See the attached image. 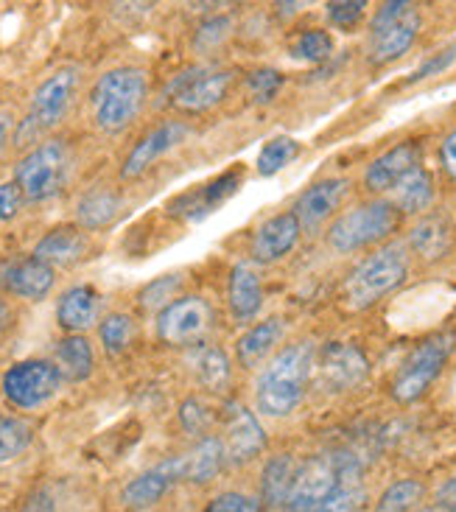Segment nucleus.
I'll list each match as a JSON object with an SVG mask.
<instances>
[{
	"mask_svg": "<svg viewBox=\"0 0 456 512\" xmlns=\"http://www.w3.org/2000/svg\"><path fill=\"white\" fill-rule=\"evenodd\" d=\"M317 373L322 387L331 389V392H345V389L359 387L370 373V364H367V356L356 345L331 342L322 350Z\"/></svg>",
	"mask_w": 456,
	"mask_h": 512,
	"instance_id": "dca6fc26",
	"label": "nucleus"
},
{
	"mask_svg": "<svg viewBox=\"0 0 456 512\" xmlns=\"http://www.w3.org/2000/svg\"><path fill=\"white\" fill-rule=\"evenodd\" d=\"M56 283L54 266L37 261L34 255L20 258V261H9L0 269V286L20 297V300H31V303H40L45 300Z\"/></svg>",
	"mask_w": 456,
	"mask_h": 512,
	"instance_id": "6ab92c4d",
	"label": "nucleus"
},
{
	"mask_svg": "<svg viewBox=\"0 0 456 512\" xmlns=\"http://www.w3.org/2000/svg\"><path fill=\"white\" fill-rule=\"evenodd\" d=\"M300 152H303V146L297 140L289 138V135H277L258 154V174L261 177H275L277 171H283L291 160H297Z\"/></svg>",
	"mask_w": 456,
	"mask_h": 512,
	"instance_id": "72a5a7b5",
	"label": "nucleus"
},
{
	"mask_svg": "<svg viewBox=\"0 0 456 512\" xmlns=\"http://www.w3.org/2000/svg\"><path fill=\"white\" fill-rule=\"evenodd\" d=\"M185 462V482H196V485H208L210 479H216L219 471L227 462V448H224V440L219 437H205L199 440L191 454L182 457Z\"/></svg>",
	"mask_w": 456,
	"mask_h": 512,
	"instance_id": "c85d7f7f",
	"label": "nucleus"
},
{
	"mask_svg": "<svg viewBox=\"0 0 456 512\" xmlns=\"http://www.w3.org/2000/svg\"><path fill=\"white\" fill-rule=\"evenodd\" d=\"M180 423L188 434H199L205 440L210 426H213V412L199 398H188L180 406Z\"/></svg>",
	"mask_w": 456,
	"mask_h": 512,
	"instance_id": "79ce46f5",
	"label": "nucleus"
},
{
	"mask_svg": "<svg viewBox=\"0 0 456 512\" xmlns=\"http://www.w3.org/2000/svg\"><path fill=\"white\" fill-rule=\"evenodd\" d=\"M401 210L389 199H375L367 205L342 213L328 230V244L336 252H356L389 238L401 224Z\"/></svg>",
	"mask_w": 456,
	"mask_h": 512,
	"instance_id": "423d86ee",
	"label": "nucleus"
},
{
	"mask_svg": "<svg viewBox=\"0 0 456 512\" xmlns=\"http://www.w3.org/2000/svg\"><path fill=\"white\" fill-rule=\"evenodd\" d=\"M347 185L350 182L342 180V177H331V180H319L314 182L311 188H305L303 194L294 199V208L291 213L300 219L303 227H319L328 216L336 213V208L342 205V199L347 194Z\"/></svg>",
	"mask_w": 456,
	"mask_h": 512,
	"instance_id": "412c9836",
	"label": "nucleus"
},
{
	"mask_svg": "<svg viewBox=\"0 0 456 512\" xmlns=\"http://www.w3.org/2000/svg\"><path fill=\"white\" fill-rule=\"evenodd\" d=\"M20 512H56L54 493H51V490H45V487L34 490V493H31L26 501H23Z\"/></svg>",
	"mask_w": 456,
	"mask_h": 512,
	"instance_id": "de8ad7c7",
	"label": "nucleus"
},
{
	"mask_svg": "<svg viewBox=\"0 0 456 512\" xmlns=\"http://www.w3.org/2000/svg\"><path fill=\"white\" fill-rule=\"evenodd\" d=\"M286 336V319L269 317L252 325L235 345V356H238V364L244 370H258V367H266V361L272 359L277 353V347Z\"/></svg>",
	"mask_w": 456,
	"mask_h": 512,
	"instance_id": "5701e85b",
	"label": "nucleus"
},
{
	"mask_svg": "<svg viewBox=\"0 0 456 512\" xmlns=\"http://www.w3.org/2000/svg\"><path fill=\"white\" fill-rule=\"evenodd\" d=\"M409 275V255L403 244H387L350 272L345 280V303L353 311H364L375 305L389 291H395Z\"/></svg>",
	"mask_w": 456,
	"mask_h": 512,
	"instance_id": "20e7f679",
	"label": "nucleus"
},
{
	"mask_svg": "<svg viewBox=\"0 0 456 512\" xmlns=\"http://www.w3.org/2000/svg\"><path fill=\"white\" fill-rule=\"evenodd\" d=\"M364 468H367V459L356 448H333V451L305 459L294 473L286 512H303L342 487L361 485Z\"/></svg>",
	"mask_w": 456,
	"mask_h": 512,
	"instance_id": "f03ea898",
	"label": "nucleus"
},
{
	"mask_svg": "<svg viewBox=\"0 0 456 512\" xmlns=\"http://www.w3.org/2000/svg\"><path fill=\"white\" fill-rule=\"evenodd\" d=\"M62 384H65V378H62L54 361L26 359L12 364L3 373L0 389H3V398L12 403L14 409L34 412V409H40L48 401H54Z\"/></svg>",
	"mask_w": 456,
	"mask_h": 512,
	"instance_id": "1a4fd4ad",
	"label": "nucleus"
},
{
	"mask_svg": "<svg viewBox=\"0 0 456 512\" xmlns=\"http://www.w3.org/2000/svg\"><path fill=\"white\" fill-rule=\"evenodd\" d=\"M263 507L244 493H222L210 501L205 512H261Z\"/></svg>",
	"mask_w": 456,
	"mask_h": 512,
	"instance_id": "a18cd8bd",
	"label": "nucleus"
},
{
	"mask_svg": "<svg viewBox=\"0 0 456 512\" xmlns=\"http://www.w3.org/2000/svg\"><path fill=\"white\" fill-rule=\"evenodd\" d=\"M224 448H227V462L233 465H247L266 448V431L255 412H249L244 403H224Z\"/></svg>",
	"mask_w": 456,
	"mask_h": 512,
	"instance_id": "4468645a",
	"label": "nucleus"
},
{
	"mask_svg": "<svg viewBox=\"0 0 456 512\" xmlns=\"http://www.w3.org/2000/svg\"><path fill=\"white\" fill-rule=\"evenodd\" d=\"M417 31H420V14L412 3H403V0L384 3L370 23V34H373L370 62L387 65V62L401 59L415 45Z\"/></svg>",
	"mask_w": 456,
	"mask_h": 512,
	"instance_id": "9d476101",
	"label": "nucleus"
},
{
	"mask_svg": "<svg viewBox=\"0 0 456 512\" xmlns=\"http://www.w3.org/2000/svg\"><path fill=\"white\" fill-rule=\"evenodd\" d=\"M90 252V236L84 233L82 227H54L37 241L34 247V258L48 266H73L79 263Z\"/></svg>",
	"mask_w": 456,
	"mask_h": 512,
	"instance_id": "b1692460",
	"label": "nucleus"
},
{
	"mask_svg": "<svg viewBox=\"0 0 456 512\" xmlns=\"http://www.w3.org/2000/svg\"><path fill=\"white\" fill-rule=\"evenodd\" d=\"M241 182H244V171L241 168H230V171L219 174L216 180L205 182V185H199L194 191H185V194L177 196L168 205V213L174 219H182V222L188 224L202 222V219H208L210 213H216V210L222 208L227 199H233L238 194Z\"/></svg>",
	"mask_w": 456,
	"mask_h": 512,
	"instance_id": "ddd939ff",
	"label": "nucleus"
},
{
	"mask_svg": "<svg viewBox=\"0 0 456 512\" xmlns=\"http://www.w3.org/2000/svg\"><path fill=\"white\" fill-rule=\"evenodd\" d=\"M177 482H185V462H182V457L166 459V462H160V465H154L149 471L135 476L124 487L121 499H124L129 510H146V507H154L157 501L163 499Z\"/></svg>",
	"mask_w": 456,
	"mask_h": 512,
	"instance_id": "a211bd4d",
	"label": "nucleus"
},
{
	"mask_svg": "<svg viewBox=\"0 0 456 512\" xmlns=\"http://www.w3.org/2000/svg\"><path fill=\"white\" fill-rule=\"evenodd\" d=\"M280 87H283V76H280V70L261 68L249 73L247 93L252 96V101H258V104H269V101L277 96V90H280Z\"/></svg>",
	"mask_w": 456,
	"mask_h": 512,
	"instance_id": "a19ab883",
	"label": "nucleus"
},
{
	"mask_svg": "<svg viewBox=\"0 0 456 512\" xmlns=\"http://www.w3.org/2000/svg\"><path fill=\"white\" fill-rule=\"evenodd\" d=\"M426 496V485L417 479H401L395 485H389L384 490V496L378 499L375 512H409L415 510L417 504Z\"/></svg>",
	"mask_w": 456,
	"mask_h": 512,
	"instance_id": "c9c22d12",
	"label": "nucleus"
},
{
	"mask_svg": "<svg viewBox=\"0 0 456 512\" xmlns=\"http://www.w3.org/2000/svg\"><path fill=\"white\" fill-rule=\"evenodd\" d=\"M233 34V17L230 14H213L194 31V48L199 54H213L222 48L224 40Z\"/></svg>",
	"mask_w": 456,
	"mask_h": 512,
	"instance_id": "4c0bfd02",
	"label": "nucleus"
},
{
	"mask_svg": "<svg viewBox=\"0 0 456 512\" xmlns=\"http://www.w3.org/2000/svg\"><path fill=\"white\" fill-rule=\"evenodd\" d=\"M227 303L233 311L235 319H255L263 305V286L258 272L247 266V263H238L233 272H230V283H227Z\"/></svg>",
	"mask_w": 456,
	"mask_h": 512,
	"instance_id": "a878e982",
	"label": "nucleus"
},
{
	"mask_svg": "<svg viewBox=\"0 0 456 512\" xmlns=\"http://www.w3.org/2000/svg\"><path fill=\"white\" fill-rule=\"evenodd\" d=\"M76 90H79V68L54 70L34 90L26 118L14 129V146L26 149L31 143H37L45 132H51L68 115Z\"/></svg>",
	"mask_w": 456,
	"mask_h": 512,
	"instance_id": "39448f33",
	"label": "nucleus"
},
{
	"mask_svg": "<svg viewBox=\"0 0 456 512\" xmlns=\"http://www.w3.org/2000/svg\"><path fill=\"white\" fill-rule=\"evenodd\" d=\"M314 345L294 342L280 347L272 359L266 361L258 387H255V406L266 417L291 415L305 398L308 378L314 373Z\"/></svg>",
	"mask_w": 456,
	"mask_h": 512,
	"instance_id": "f257e3e1",
	"label": "nucleus"
},
{
	"mask_svg": "<svg viewBox=\"0 0 456 512\" xmlns=\"http://www.w3.org/2000/svg\"><path fill=\"white\" fill-rule=\"evenodd\" d=\"M230 84H233L230 70L196 65V68L182 70L180 76L168 84L166 98L174 110L196 115V112H208L210 107L222 104Z\"/></svg>",
	"mask_w": 456,
	"mask_h": 512,
	"instance_id": "9b49d317",
	"label": "nucleus"
},
{
	"mask_svg": "<svg viewBox=\"0 0 456 512\" xmlns=\"http://www.w3.org/2000/svg\"><path fill=\"white\" fill-rule=\"evenodd\" d=\"M415 168H420V149L415 143H401L395 149H389L381 157H375L373 163L364 171V188L381 194V191H392L403 177H409Z\"/></svg>",
	"mask_w": 456,
	"mask_h": 512,
	"instance_id": "4be33fe9",
	"label": "nucleus"
},
{
	"mask_svg": "<svg viewBox=\"0 0 456 512\" xmlns=\"http://www.w3.org/2000/svg\"><path fill=\"white\" fill-rule=\"evenodd\" d=\"M68 171V146L62 140H45L14 166V185L20 188L26 202H45L65 188Z\"/></svg>",
	"mask_w": 456,
	"mask_h": 512,
	"instance_id": "6e6552de",
	"label": "nucleus"
},
{
	"mask_svg": "<svg viewBox=\"0 0 456 512\" xmlns=\"http://www.w3.org/2000/svg\"><path fill=\"white\" fill-rule=\"evenodd\" d=\"M182 286V277L180 275H163L152 280L149 286H143L138 294V303L143 311H163L166 305H171L177 300V291Z\"/></svg>",
	"mask_w": 456,
	"mask_h": 512,
	"instance_id": "58836bf2",
	"label": "nucleus"
},
{
	"mask_svg": "<svg viewBox=\"0 0 456 512\" xmlns=\"http://www.w3.org/2000/svg\"><path fill=\"white\" fill-rule=\"evenodd\" d=\"M135 319L129 317V314H121V311H115V314H107V317L98 322V339H101V345L104 350L110 353V356H121L129 350V345L135 342Z\"/></svg>",
	"mask_w": 456,
	"mask_h": 512,
	"instance_id": "473e14b6",
	"label": "nucleus"
},
{
	"mask_svg": "<svg viewBox=\"0 0 456 512\" xmlns=\"http://www.w3.org/2000/svg\"><path fill=\"white\" fill-rule=\"evenodd\" d=\"M23 194L14 182H0V222H9L14 219L20 208H23Z\"/></svg>",
	"mask_w": 456,
	"mask_h": 512,
	"instance_id": "49530a36",
	"label": "nucleus"
},
{
	"mask_svg": "<svg viewBox=\"0 0 456 512\" xmlns=\"http://www.w3.org/2000/svg\"><path fill=\"white\" fill-rule=\"evenodd\" d=\"M437 501H440V507H445V510L456 512V476H454V479H448V482L440 487V493H437Z\"/></svg>",
	"mask_w": 456,
	"mask_h": 512,
	"instance_id": "8fccbe9b",
	"label": "nucleus"
},
{
	"mask_svg": "<svg viewBox=\"0 0 456 512\" xmlns=\"http://www.w3.org/2000/svg\"><path fill=\"white\" fill-rule=\"evenodd\" d=\"M294 473H297V465H294L291 454H277L266 462L261 476V507H269V510L286 507Z\"/></svg>",
	"mask_w": 456,
	"mask_h": 512,
	"instance_id": "cd10ccee",
	"label": "nucleus"
},
{
	"mask_svg": "<svg viewBox=\"0 0 456 512\" xmlns=\"http://www.w3.org/2000/svg\"><path fill=\"white\" fill-rule=\"evenodd\" d=\"M440 160H443L445 174L456 180V129L443 140V146H440Z\"/></svg>",
	"mask_w": 456,
	"mask_h": 512,
	"instance_id": "09e8293b",
	"label": "nucleus"
},
{
	"mask_svg": "<svg viewBox=\"0 0 456 512\" xmlns=\"http://www.w3.org/2000/svg\"><path fill=\"white\" fill-rule=\"evenodd\" d=\"M289 54L294 56V59H300V62H311V65L325 62V59H331L333 54V37L328 31H322V28L300 31V34L291 40Z\"/></svg>",
	"mask_w": 456,
	"mask_h": 512,
	"instance_id": "f704fd0d",
	"label": "nucleus"
},
{
	"mask_svg": "<svg viewBox=\"0 0 456 512\" xmlns=\"http://www.w3.org/2000/svg\"><path fill=\"white\" fill-rule=\"evenodd\" d=\"M417 512H451V510H445V507H440V504H437V507H426V510H417Z\"/></svg>",
	"mask_w": 456,
	"mask_h": 512,
	"instance_id": "864d4df0",
	"label": "nucleus"
},
{
	"mask_svg": "<svg viewBox=\"0 0 456 512\" xmlns=\"http://www.w3.org/2000/svg\"><path fill=\"white\" fill-rule=\"evenodd\" d=\"M191 135V126L185 121H163L160 126H154L152 132H146L143 138L135 143V149L129 152V157L121 166V180H138L149 168L166 157L168 152H174L180 143H185Z\"/></svg>",
	"mask_w": 456,
	"mask_h": 512,
	"instance_id": "2eb2a0df",
	"label": "nucleus"
},
{
	"mask_svg": "<svg viewBox=\"0 0 456 512\" xmlns=\"http://www.w3.org/2000/svg\"><path fill=\"white\" fill-rule=\"evenodd\" d=\"M188 361H191V370H194L196 381H199L202 387H227V381H230V359H227V353H224L222 347L199 342V345H194V350H191Z\"/></svg>",
	"mask_w": 456,
	"mask_h": 512,
	"instance_id": "c756f323",
	"label": "nucleus"
},
{
	"mask_svg": "<svg viewBox=\"0 0 456 512\" xmlns=\"http://www.w3.org/2000/svg\"><path fill=\"white\" fill-rule=\"evenodd\" d=\"M34 440V429L14 415H0V462L20 457Z\"/></svg>",
	"mask_w": 456,
	"mask_h": 512,
	"instance_id": "e433bc0d",
	"label": "nucleus"
},
{
	"mask_svg": "<svg viewBox=\"0 0 456 512\" xmlns=\"http://www.w3.org/2000/svg\"><path fill=\"white\" fill-rule=\"evenodd\" d=\"M101 305L104 297L96 286L90 283H76L59 294L56 300V322L65 333L90 331L96 322H101Z\"/></svg>",
	"mask_w": 456,
	"mask_h": 512,
	"instance_id": "aec40b11",
	"label": "nucleus"
},
{
	"mask_svg": "<svg viewBox=\"0 0 456 512\" xmlns=\"http://www.w3.org/2000/svg\"><path fill=\"white\" fill-rule=\"evenodd\" d=\"M124 210V199L112 188H93L76 205V222L82 230H104Z\"/></svg>",
	"mask_w": 456,
	"mask_h": 512,
	"instance_id": "bb28decb",
	"label": "nucleus"
},
{
	"mask_svg": "<svg viewBox=\"0 0 456 512\" xmlns=\"http://www.w3.org/2000/svg\"><path fill=\"white\" fill-rule=\"evenodd\" d=\"M12 129H17L12 121V115H9V112H0V152L6 149V143L12 138Z\"/></svg>",
	"mask_w": 456,
	"mask_h": 512,
	"instance_id": "3c124183",
	"label": "nucleus"
},
{
	"mask_svg": "<svg viewBox=\"0 0 456 512\" xmlns=\"http://www.w3.org/2000/svg\"><path fill=\"white\" fill-rule=\"evenodd\" d=\"M54 364L59 367L65 381H73V384L87 381L93 375V367H96V353H93L90 339L82 333L62 336L54 347Z\"/></svg>",
	"mask_w": 456,
	"mask_h": 512,
	"instance_id": "393cba45",
	"label": "nucleus"
},
{
	"mask_svg": "<svg viewBox=\"0 0 456 512\" xmlns=\"http://www.w3.org/2000/svg\"><path fill=\"white\" fill-rule=\"evenodd\" d=\"M367 3L364 0H333L325 6V14L336 28H353L364 17Z\"/></svg>",
	"mask_w": 456,
	"mask_h": 512,
	"instance_id": "c03bdc74",
	"label": "nucleus"
},
{
	"mask_svg": "<svg viewBox=\"0 0 456 512\" xmlns=\"http://www.w3.org/2000/svg\"><path fill=\"white\" fill-rule=\"evenodd\" d=\"M213 328V305L199 294H185L157 314V339L163 345L194 347Z\"/></svg>",
	"mask_w": 456,
	"mask_h": 512,
	"instance_id": "f8f14e48",
	"label": "nucleus"
},
{
	"mask_svg": "<svg viewBox=\"0 0 456 512\" xmlns=\"http://www.w3.org/2000/svg\"><path fill=\"white\" fill-rule=\"evenodd\" d=\"M434 202V180L426 168H415L392 188V205L401 213H423Z\"/></svg>",
	"mask_w": 456,
	"mask_h": 512,
	"instance_id": "7c9ffc66",
	"label": "nucleus"
},
{
	"mask_svg": "<svg viewBox=\"0 0 456 512\" xmlns=\"http://www.w3.org/2000/svg\"><path fill=\"white\" fill-rule=\"evenodd\" d=\"M149 98V76L143 68H112L90 90L93 124L101 132H121L138 118Z\"/></svg>",
	"mask_w": 456,
	"mask_h": 512,
	"instance_id": "7ed1b4c3",
	"label": "nucleus"
},
{
	"mask_svg": "<svg viewBox=\"0 0 456 512\" xmlns=\"http://www.w3.org/2000/svg\"><path fill=\"white\" fill-rule=\"evenodd\" d=\"M456 62V42H451V45H445V48H440L437 54H431L420 68L409 76V84H417V82H426V79H431V76H440V73H445V70L451 68Z\"/></svg>",
	"mask_w": 456,
	"mask_h": 512,
	"instance_id": "37998d69",
	"label": "nucleus"
},
{
	"mask_svg": "<svg viewBox=\"0 0 456 512\" xmlns=\"http://www.w3.org/2000/svg\"><path fill=\"white\" fill-rule=\"evenodd\" d=\"M12 319H14V311L12 305L6 303V300H0V336L12 328Z\"/></svg>",
	"mask_w": 456,
	"mask_h": 512,
	"instance_id": "603ef678",
	"label": "nucleus"
},
{
	"mask_svg": "<svg viewBox=\"0 0 456 512\" xmlns=\"http://www.w3.org/2000/svg\"><path fill=\"white\" fill-rule=\"evenodd\" d=\"M364 501H367V490L361 485H350L336 490L333 496L317 501L314 507H308L303 512H359L364 507Z\"/></svg>",
	"mask_w": 456,
	"mask_h": 512,
	"instance_id": "ea45409f",
	"label": "nucleus"
},
{
	"mask_svg": "<svg viewBox=\"0 0 456 512\" xmlns=\"http://www.w3.org/2000/svg\"><path fill=\"white\" fill-rule=\"evenodd\" d=\"M454 333H431L403 359L401 370L392 378V398L398 403H415L440 378L454 353Z\"/></svg>",
	"mask_w": 456,
	"mask_h": 512,
	"instance_id": "0eeeda50",
	"label": "nucleus"
},
{
	"mask_svg": "<svg viewBox=\"0 0 456 512\" xmlns=\"http://www.w3.org/2000/svg\"><path fill=\"white\" fill-rule=\"evenodd\" d=\"M409 244L417 255L423 258H443L448 244H451V233H448V222L443 216H429L417 224L409 236Z\"/></svg>",
	"mask_w": 456,
	"mask_h": 512,
	"instance_id": "2f4dec72",
	"label": "nucleus"
},
{
	"mask_svg": "<svg viewBox=\"0 0 456 512\" xmlns=\"http://www.w3.org/2000/svg\"><path fill=\"white\" fill-rule=\"evenodd\" d=\"M300 233H303V224H300V219H297L291 210H283V213L269 216V219L255 230V236H252V244H249V255H252V261L255 263L283 261V258L297 247Z\"/></svg>",
	"mask_w": 456,
	"mask_h": 512,
	"instance_id": "f3484780",
	"label": "nucleus"
}]
</instances>
